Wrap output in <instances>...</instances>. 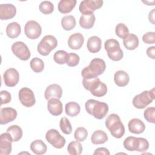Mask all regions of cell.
Segmentation results:
<instances>
[{"label": "cell", "instance_id": "1f68e13d", "mask_svg": "<svg viewBox=\"0 0 155 155\" xmlns=\"http://www.w3.org/2000/svg\"><path fill=\"white\" fill-rule=\"evenodd\" d=\"M76 19L73 15H66L61 19V25L66 31L71 30L76 26Z\"/></svg>", "mask_w": 155, "mask_h": 155}, {"label": "cell", "instance_id": "2e32d148", "mask_svg": "<svg viewBox=\"0 0 155 155\" xmlns=\"http://www.w3.org/2000/svg\"><path fill=\"white\" fill-rule=\"evenodd\" d=\"M16 13L15 6L12 4H2L0 5V19L8 20L15 17Z\"/></svg>", "mask_w": 155, "mask_h": 155}, {"label": "cell", "instance_id": "d4e9b609", "mask_svg": "<svg viewBox=\"0 0 155 155\" xmlns=\"http://www.w3.org/2000/svg\"><path fill=\"white\" fill-rule=\"evenodd\" d=\"M76 4V0H61L58 5V10L63 14L68 13L75 7Z\"/></svg>", "mask_w": 155, "mask_h": 155}, {"label": "cell", "instance_id": "7402d4cb", "mask_svg": "<svg viewBox=\"0 0 155 155\" xmlns=\"http://www.w3.org/2000/svg\"><path fill=\"white\" fill-rule=\"evenodd\" d=\"M138 37L133 33H129L125 38L123 39V44L126 49L128 50H133L139 45Z\"/></svg>", "mask_w": 155, "mask_h": 155}, {"label": "cell", "instance_id": "9c48e42d", "mask_svg": "<svg viewBox=\"0 0 155 155\" xmlns=\"http://www.w3.org/2000/svg\"><path fill=\"white\" fill-rule=\"evenodd\" d=\"M13 53L22 61H27L31 56L30 51L27 45L21 41H17L12 45Z\"/></svg>", "mask_w": 155, "mask_h": 155}, {"label": "cell", "instance_id": "4316f807", "mask_svg": "<svg viewBox=\"0 0 155 155\" xmlns=\"http://www.w3.org/2000/svg\"><path fill=\"white\" fill-rule=\"evenodd\" d=\"M21 25L16 22L8 24L6 27V34L11 39H15L18 37L21 34Z\"/></svg>", "mask_w": 155, "mask_h": 155}, {"label": "cell", "instance_id": "4fadbf2b", "mask_svg": "<svg viewBox=\"0 0 155 155\" xmlns=\"http://www.w3.org/2000/svg\"><path fill=\"white\" fill-rule=\"evenodd\" d=\"M13 142L12 136L7 132L2 133L0 136V154L8 155L11 153Z\"/></svg>", "mask_w": 155, "mask_h": 155}, {"label": "cell", "instance_id": "6da1fadb", "mask_svg": "<svg viewBox=\"0 0 155 155\" xmlns=\"http://www.w3.org/2000/svg\"><path fill=\"white\" fill-rule=\"evenodd\" d=\"M105 62L103 59L94 58L91 61L88 66L84 68L81 74L83 79H93L97 78L99 75L102 74L105 70Z\"/></svg>", "mask_w": 155, "mask_h": 155}, {"label": "cell", "instance_id": "d6986e66", "mask_svg": "<svg viewBox=\"0 0 155 155\" xmlns=\"http://www.w3.org/2000/svg\"><path fill=\"white\" fill-rule=\"evenodd\" d=\"M84 38L80 33H75L70 36L68 40V45L71 49L79 50L84 44Z\"/></svg>", "mask_w": 155, "mask_h": 155}, {"label": "cell", "instance_id": "5bb4252c", "mask_svg": "<svg viewBox=\"0 0 155 155\" xmlns=\"http://www.w3.org/2000/svg\"><path fill=\"white\" fill-rule=\"evenodd\" d=\"M3 79L6 86L13 87L18 83L19 80V74L16 69L10 68L4 72L3 74Z\"/></svg>", "mask_w": 155, "mask_h": 155}, {"label": "cell", "instance_id": "484cf974", "mask_svg": "<svg viewBox=\"0 0 155 155\" xmlns=\"http://www.w3.org/2000/svg\"><path fill=\"white\" fill-rule=\"evenodd\" d=\"M30 150L35 154L41 155L46 153L47 150V147L42 140L38 139L33 141L31 143Z\"/></svg>", "mask_w": 155, "mask_h": 155}, {"label": "cell", "instance_id": "30bf717a", "mask_svg": "<svg viewBox=\"0 0 155 155\" xmlns=\"http://www.w3.org/2000/svg\"><path fill=\"white\" fill-rule=\"evenodd\" d=\"M103 2L102 0H84L81 2L79 10L82 15L92 13L102 7Z\"/></svg>", "mask_w": 155, "mask_h": 155}, {"label": "cell", "instance_id": "7c38bea8", "mask_svg": "<svg viewBox=\"0 0 155 155\" xmlns=\"http://www.w3.org/2000/svg\"><path fill=\"white\" fill-rule=\"evenodd\" d=\"M18 97L21 104L25 107H31L36 102L34 93L27 87L22 88L19 90Z\"/></svg>", "mask_w": 155, "mask_h": 155}, {"label": "cell", "instance_id": "8d00e7d4", "mask_svg": "<svg viewBox=\"0 0 155 155\" xmlns=\"http://www.w3.org/2000/svg\"><path fill=\"white\" fill-rule=\"evenodd\" d=\"M39 8L40 12L44 15L50 14L54 10V5L53 3L48 1H44L41 2Z\"/></svg>", "mask_w": 155, "mask_h": 155}, {"label": "cell", "instance_id": "7bdbcfd3", "mask_svg": "<svg viewBox=\"0 0 155 155\" xmlns=\"http://www.w3.org/2000/svg\"><path fill=\"white\" fill-rule=\"evenodd\" d=\"M11 94L8 91L6 90H2L1 91V105L9 103L11 101Z\"/></svg>", "mask_w": 155, "mask_h": 155}, {"label": "cell", "instance_id": "4dcf8cb0", "mask_svg": "<svg viewBox=\"0 0 155 155\" xmlns=\"http://www.w3.org/2000/svg\"><path fill=\"white\" fill-rule=\"evenodd\" d=\"M7 132L12 136L13 142L19 141L22 137V128L18 125H13L7 129Z\"/></svg>", "mask_w": 155, "mask_h": 155}, {"label": "cell", "instance_id": "60d3db41", "mask_svg": "<svg viewBox=\"0 0 155 155\" xmlns=\"http://www.w3.org/2000/svg\"><path fill=\"white\" fill-rule=\"evenodd\" d=\"M79 60V56L77 54L74 53H68L66 64L69 67H75L78 65Z\"/></svg>", "mask_w": 155, "mask_h": 155}, {"label": "cell", "instance_id": "e575fe53", "mask_svg": "<svg viewBox=\"0 0 155 155\" xmlns=\"http://www.w3.org/2000/svg\"><path fill=\"white\" fill-rule=\"evenodd\" d=\"M68 53L64 50H58L56 51L53 56L54 61L56 63L62 65L66 64Z\"/></svg>", "mask_w": 155, "mask_h": 155}, {"label": "cell", "instance_id": "b9f144b4", "mask_svg": "<svg viewBox=\"0 0 155 155\" xmlns=\"http://www.w3.org/2000/svg\"><path fill=\"white\" fill-rule=\"evenodd\" d=\"M142 41L147 44H154L155 42V33L154 31H149L144 34L142 36Z\"/></svg>", "mask_w": 155, "mask_h": 155}, {"label": "cell", "instance_id": "9a60e30c", "mask_svg": "<svg viewBox=\"0 0 155 155\" xmlns=\"http://www.w3.org/2000/svg\"><path fill=\"white\" fill-rule=\"evenodd\" d=\"M17 114L16 110L12 107L1 108L0 124L4 125L13 121L16 118Z\"/></svg>", "mask_w": 155, "mask_h": 155}, {"label": "cell", "instance_id": "d590c367", "mask_svg": "<svg viewBox=\"0 0 155 155\" xmlns=\"http://www.w3.org/2000/svg\"><path fill=\"white\" fill-rule=\"evenodd\" d=\"M59 126L61 131L65 134H70L72 131V127L69 120L66 117H61Z\"/></svg>", "mask_w": 155, "mask_h": 155}, {"label": "cell", "instance_id": "52a82bcc", "mask_svg": "<svg viewBox=\"0 0 155 155\" xmlns=\"http://www.w3.org/2000/svg\"><path fill=\"white\" fill-rule=\"evenodd\" d=\"M58 45L56 38L52 35H46L42 38L37 47L38 53L42 56H47Z\"/></svg>", "mask_w": 155, "mask_h": 155}, {"label": "cell", "instance_id": "277c9868", "mask_svg": "<svg viewBox=\"0 0 155 155\" xmlns=\"http://www.w3.org/2000/svg\"><path fill=\"white\" fill-rule=\"evenodd\" d=\"M123 144L124 148L130 151L143 152L146 151L149 148L148 140L143 137L129 136L124 140Z\"/></svg>", "mask_w": 155, "mask_h": 155}, {"label": "cell", "instance_id": "8fae6325", "mask_svg": "<svg viewBox=\"0 0 155 155\" xmlns=\"http://www.w3.org/2000/svg\"><path fill=\"white\" fill-rule=\"evenodd\" d=\"M24 33L28 38L30 39H36L41 36L42 28L38 22L31 20L25 24L24 27Z\"/></svg>", "mask_w": 155, "mask_h": 155}, {"label": "cell", "instance_id": "ba28073f", "mask_svg": "<svg viewBox=\"0 0 155 155\" xmlns=\"http://www.w3.org/2000/svg\"><path fill=\"white\" fill-rule=\"evenodd\" d=\"M45 139L53 147L62 148L65 144V139L56 129H50L46 133Z\"/></svg>", "mask_w": 155, "mask_h": 155}, {"label": "cell", "instance_id": "ab89813d", "mask_svg": "<svg viewBox=\"0 0 155 155\" xmlns=\"http://www.w3.org/2000/svg\"><path fill=\"white\" fill-rule=\"evenodd\" d=\"M143 116L147 122L154 124L155 122V108L153 107L147 108L144 111Z\"/></svg>", "mask_w": 155, "mask_h": 155}, {"label": "cell", "instance_id": "83f0119b", "mask_svg": "<svg viewBox=\"0 0 155 155\" xmlns=\"http://www.w3.org/2000/svg\"><path fill=\"white\" fill-rule=\"evenodd\" d=\"M91 142L94 145L103 144L108 140L107 133L101 130L94 131L91 136Z\"/></svg>", "mask_w": 155, "mask_h": 155}, {"label": "cell", "instance_id": "8992f818", "mask_svg": "<svg viewBox=\"0 0 155 155\" xmlns=\"http://www.w3.org/2000/svg\"><path fill=\"white\" fill-rule=\"evenodd\" d=\"M155 99L154 89L146 90L135 96L133 99V105L138 109H143L150 104Z\"/></svg>", "mask_w": 155, "mask_h": 155}, {"label": "cell", "instance_id": "e0dca14e", "mask_svg": "<svg viewBox=\"0 0 155 155\" xmlns=\"http://www.w3.org/2000/svg\"><path fill=\"white\" fill-rule=\"evenodd\" d=\"M47 109L52 115L59 116L63 111L62 104L58 98H51L48 100Z\"/></svg>", "mask_w": 155, "mask_h": 155}, {"label": "cell", "instance_id": "ffe728a7", "mask_svg": "<svg viewBox=\"0 0 155 155\" xmlns=\"http://www.w3.org/2000/svg\"><path fill=\"white\" fill-rule=\"evenodd\" d=\"M129 131L134 134H140L142 133L145 129V125L144 123L139 119L134 118L131 119L128 124Z\"/></svg>", "mask_w": 155, "mask_h": 155}, {"label": "cell", "instance_id": "7a4b0ae2", "mask_svg": "<svg viewBox=\"0 0 155 155\" xmlns=\"http://www.w3.org/2000/svg\"><path fill=\"white\" fill-rule=\"evenodd\" d=\"M105 126L111 134L117 139L121 138L125 133V127L119 116L112 113L109 114L105 119Z\"/></svg>", "mask_w": 155, "mask_h": 155}, {"label": "cell", "instance_id": "74e56055", "mask_svg": "<svg viewBox=\"0 0 155 155\" xmlns=\"http://www.w3.org/2000/svg\"><path fill=\"white\" fill-rule=\"evenodd\" d=\"M115 33L119 38L124 39L129 34V30L124 23H119L116 27Z\"/></svg>", "mask_w": 155, "mask_h": 155}, {"label": "cell", "instance_id": "836d02e7", "mask_svg": "<svg viewBox=\"0 0 155 155\" xmlns=\"http://www.w3.org/2000/svg\"><path fill=\"white\" fill-rule=\"evenodd\" d=\"M30 68L35 73H41L44 68V63L43 61L39 58H33L30 62Z\"/></svg>", "mask_w": 155, "mask_h": 155}, {"label": "cell", "instance_id": "d6a6232c", "mask_svg": "<svg viewBox=\"0 0 155 155\" xmlns=\"http://www.w3.org/2000/svg\"><path fill=\"white\" fill-rule=\"evenodd\" d=\"M67 151L71 155H80L82 151V144L79 141H72L68 145Z\"/></svg>", "mask_w": 155, "mask_h": 155}, {"label": "cell", "instance_id": "5b68a950", "mask_svg": "<svg viewBox=\"0 0 155 155\" xmlns=\"http://www.w3.org/2000/svg\"><path fill=\"white\" fill-rule=\"evenodd\" d=\"M104 47L107 52L108 58L113 61H119L124 56L122 50L120 47L119 42L114 39H107L104 44Z\"/></svg>", "mask_w": 155, "mask_h": 155}, {"label": "cell", "instance_id": "f35d334b", "mask_svg": "<svg viewBox=\"0 0 155 155\" xmlns=\"http://www.w3.org/2000/svg\"><path fill=\"white\" fill-rule=\"evenodd\" d=\"M88 136L87 130L84 127H79L76 129L74 137V139L79 142H83L84 141Z\"/></svg>", "mask_w": 155, "mask_h": 155}, {"label": "cell", "instance_id": "3957f363", "mask_svg": "<svg viewBox=\"0 0 155 155\" xmlns=\"http://www.w3.org/2000/svg\"><path fill=\"white\" fill-rule=\"evenodd\" d=\"M87 112L97 119H102L108 112V105L94 99L88 100L85 104Z\"/></svg>", "mask_w": 155, "mask_h": 155}, {"label": "cell", "instance_id": "f6af8a7d", "mask_svg": "<svg viewBox=\"0 0 155 155\" xmlns=\"http://www.w3.org/2000/svg\"><path fill=\"white\" fill-rule=\"evenodd\" d=\"M147 54L148 56L152 59H155V47L151 46L147 48Z\"/></svg>", "mask_w": 155, "mask_h": 155}, {"label": "cell", "instance_id": "ac0fdd59", "mask_svg": "<svg viewBox=\"0 0 155 155\" xmlns=\"http://www.w3.org/2000/svg\"><path fill=\"white\" fill-rule=\"evenodd\" d=\"M62 90L61 87L56 84H53L48 85L45 89L44 97L47 100L53 97L60 99L62 97Z\"/></svg>", "mask_w": 155, "mask_h": 155}, {"label": "cell", "instance_id": "603a6c76", "mask_svg": "<svg viewBox=\"0 0 155 155\" xmlns=\"http://www.w3.org/2000/svg\"><path fill=\"white\" fill-rule=\"evenodd\" d=\"M114 81L117 86L125 87L128 84L130 81V77L126 71L119 70L114 73Z\"/></svg>", "mask_w": 155, "mask_h": 155}, {"label": "cell", "instance_id": "44dd1931", "mask_svg": "<svg viewBox=\"0 0 155 155\" xmlns=\"http://www.w3.org/2000/svg\"><path fill=\"white\" fill-rule=\"evenodd\" d=\"M101 39L97 36H93L88 38L87 43V47L90 52L96 53L101 50Z\"/></svg>", "mask_w": 155, "mask_h": 155}, {"label": "cell", "instance_id": "f1b7e54d", "mask_svg": "<svg viewBox=\"0 0 155 155\" xmlns=\"http://www.w3.org/2000/svg\"><path fill=\"white\" fill-rule=\"evenodd\" d=\"M101 83L102 82L98 78L90 79H83L82 80V84L86 90L90 91L91 94L97 90V88L99 87Z\"/></svg>", "mask_w": 155, "mask_h": 155}, {"label": "cell", "instance_id": "f546056e", "mask_svg": "<svg viewBox=\"0 0 155 155\" xmlns=\"http://www.w3.org/2000/svg\"><path fill=\"white\" fill-rule=\"evenodd\" d=\"M65 111L68 116L74 117L80 113L81 107L79 104L75 102H69L65 106Z\"/></svg>", "mask_w": 155, "mask_h": 155}, {"label": "cell", "instance_id": "ee69618b", "mask_svg": "<svg viewBox=\"0 0 155 155\" xmlns=\"http://www.w3.org/2000/svg\"><path fill=\"white\" fill-rule=\"evenodd\" d=\"M110 151L108 150L104 147H100L98 148H96L93 153L94 155L96 154H104V155H110Z\"/></svg>", "mask_w": 155, "mask_h": 155}, {"label": "cell", "instance_id": "bcb514c9", "mask_svg": "<svg viewBox=\"0 0 155 155\" xmlns=\"http://www.w3.org/2000/svg\"><path fill=\"white\" fill-rule=\"evenodd\" d=\"M154 10L155 9H153L150 13H149V15H148V19H149V21L150 22H151L153 24H154L155 22H154Z\"/></svg>", "mask_w": 155, "mask_h": 155}, {"label": "cell", "instance_id": "cb8c5ba5", "mask_svg": "<svg viewBox=\"0 0 155 155\" xmlns=\"http://www.w3.org/2000/svg\"><path fill=\"white\" fill-rule=\"evenodd\" d=\"M96 18L93 13L82 15L79 19L80 26L85 29H90L94 25Z\"/></svg>", "mask_w": 155, "mask_h": 155}]
</instances>
